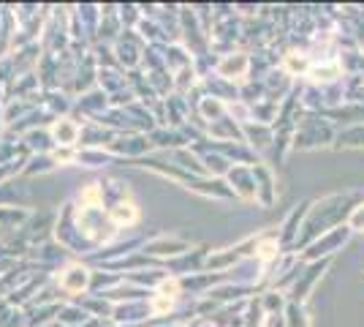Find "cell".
Wrapping results in <instances>:
<instances>
[{
  "instance_id": "obj_15",
  "label": "cell",
  "mask_w": 364,
  "mask_h": 327,
  "mask_svg": "<svg viewBox=\"0 0 364 327\" xmlns=\"http://www.w3.org/2000/svg\"><path fill=\"white\" fill-rule=\"evenodd\" d=\"M215 71H218V77L228 79V82H234V79H240V77H247V71H250V58L242 55V52L226 55L223 61H218Z\"/></svg>"
},
{
  "instance_id": "obj_3",
  "label": "cell",
  "mask_w": 364,
  "mask_h": 327,
  "mask_svg": "<svg viewBox=\"0 0 364 327\" xmlns=\"http://www.w3.org/2000/svg\"><path fill=\"white\" fill-rule=\"evenodd\" d=\"M90 284H92V270L85 265H65L58 276V292L63 295H87L90 292Z\"/></svg>"
},
{
  "instance_id": "obj_14",
  "label": "cell",
  "mask_w": 364,
  "mask_h": 327,
  "mask_svg": "<svg viewBox=\"0 0 364 327\" xmlns=\"http://www.w3.org/2000/svg\"><path fill=\"white\" fill-rule=\"evenodd\" d=\"M49 134L55 140V147H74L82 137V125L76 123L74 118H58L49 128Z\"/></svg>"
},
{
  "instance_id": "obj_21",
  "label": "cell",
  "mask_w": 364,
  "mask_h": 327,
  "mask_svg": "<svg viewBox=\"0 0 364 327\" xmlns=\"http://www.w3.org/2000/svg\"><path fill=\"white\" fill-rule=\"evenodd\" d=\"M76 161L87 164V167H104L109 161H114V156L109 150H101V147H85V150L76 153Z\"/></svg>"
},
{
  "instance_id": "obj_27",
  "label": "cell",
  "mask_w": 364,
  "mask_h": 327,
  "mask_svg": "<svg viewBox=\"0 0 364 327\" xmlns=\"http://www.w3.org/2000/svg\"><path fill=\"white\" fill-rule=\"evenodd\" d=\"M14 265H16V259H11V256L3 251V246H0V276H6Z\"/></svg>"
},
{
  "instance_id": "obj_29",
  "label": "cell",
  "mask_w": 364,
  "mask_h": 327,
  "mask_svg": "<svg viewBox=\"0 0 364 327\" xmlns=\"http://www.w3.org/2000/svg\"><path fill=\"white\" fill-rule=\"evenodd\" d=\"M155 327H188L185 322H164V325H155Z\"/></svg>"
},
{
  "instance_id": "obj_23",
  "label": "cell",
  "mask_w": 364,
  "mask_h": 327,
  "mask_svg": "<svg viewBox=\"0 0 364 327\" xmlns=\"http://www.w3.org/2000/svg\"><path fill=\"white\" fill-rule=\"evenodd\" d=\"M264 322H267V313L261 308V300L253 297V300L247 303V311H245V316H242V327H264Z\"/></svg>"
},
{
  "instance_id": "obj_11",
  "label": "cell",
  "mask_w": 364,
  "mask_h": 327,
  "mask_svg": "<svg viewBox=\"0 0 364 327\" xmlns=\"http://www.w3.org/2000/svg\"><path fill=\"white\" fill-rule=\"evenodd\" d=\"M185 188H191V191H198V194H204V197H218V199H237V194L231 191L226 180H220V177H191Z\"/></svg>"
},
{
  "instance_id": "obj_24",
  "label": "cell",
  "mask_w": 364,
  "mask_h": 327,
  "mask_svg": "<svg viewBox=\"0 0 364 327\" xmlns=\"http://www.w3.org/2000/svg\"><path fill=\"white\" fill-rule=\"evenodd\" d=\"M258 300H261V308H264L267 316H272V313H283L286 311V303H289L280 292H264Z\"/></svg>"
},
{
  "instance_id": "obj_18",
  "label": "cell",
  "mask_w": 364,
  "mask_h": 327,
  "mask_svg": "<svg viewBox=\"0 0 364 327\" xmlns=\"http://www.w3.org/2000/svg\"><path fill=\"white\" fill-rule=\"evenodd\" d=\"M76 109L82 112V115H87V118H98V115H104L109 109V95L104 93V90H92V93H87L85 98H79L76 101Z\"/></svg>"
},
{
  "instance_id": "obj_7",
  "label": "cell",
  "mask_w": 364,
  "mask_h": 327,
  "mask_svg": "<svg viewBox=\"0 0 364 327\" xmlns=\"http://www.w3.org/2000/svg\"><path fill=\"white\" fill-rule=\"evenodd\" d=\"M114 55H117V66L136 68L139 63L144 61V47H141V38H136L131 31L120 33V36H117V44H114Z\"/></svg>"
},
{
  "instance_id": "obj_26",
  "label": "cell",
  "mask_w": 364,
  "mask_h": 327,
  "mask_svg": "<svg viewBox=\"0 0 364 327\" xmlns=\"http://www.w3.org/2000/svg\"><path fill=\"white\" fill-rule=\"evenodd\" d=\"M117 16H120V25H139V22H141L136 6H122Z\"/></svg>"
},
{
  "instance_id": "obj_28",
  "label": "cell",
  "mask_w": 364,
  "mask_h": 327,
  "mask_svg": "<svg viewBox=\"0 0 364 327\" xmlns=\"http://www.w3.org/2000/svg\"><path fill=\"white\" fill-rule=\"evenodd\" d=\"M348 227H364V204L359 207V210H353V213H350Z\"/></svg>"
},
{
  "instance_id": "obj_12",
  "label": "cell",
  "mask_w": 364,
  "mask_h": 327,
  "mask_svg": "<svg viewBox=\"0 0 364 327\" xmlns=\"http://www.w3.org/2000/svg\"><path fill=\"white\" fill-rule=\"evenodd\" d=\"M253 177H256V199L264 207H269L277 197V186H274V175L267 164H253Z\"/></svg>"
},
{
  "instance_id": "obj_19",
  "label": "cell",
  "mask_w": 364,
  "mask_h": 327,
  "mask_svg": "<svg viewBox=\"0 0 364 327\" xmlns=\"http://www.w3.org/2000/svg\"><path fill=\"white\" fill-rule=\"evenodd\" d=\"M150 145L155 147H182V145H188V137L180 134V131H166V128H155L150 131Z\"/></svg>"
},
{
  "instance_id": "obj_1",
  "label": "cell",
  "mask_w": 364,
  "mask_h": 327,
  "mask_svg": "<svg viewBox=\"0 0 364 327\" xmlns=\"http://www.w3.org/2000/svg\"><path fill=\"white\" fill-rule=\"evenodd\" d=\"M348 210V197H329V199H321V202L310 204V210H307V216L302 221V232H299L296 246L307 249L310 243L318 240L321 234H326L329 229H337V221H343Z\"/></svg>"
},
{
  "instance_id": "obj_25",
  "label": "cell",
  "mask_w": 364,
  "mask_h": 327,
  "mask_svg": "<svg viewBox=\"0 0 364 327\" xmlns=\"http://www.w3.org/2000/svg\"><path fill=\"white\" fill-rule=\"evenodd\" d=\"M28 164L31 167H25V175H33V172H49V170H55L58 164H55V158H52V153L49 156H31L28 158Z\"/></svg>"
},
{
  "instance_id": "obj_4",
  "label": "cell",
  "mask_w": 364,
  "mask_h": 327,
  "mask_svg": "<svg viewBox=\"0 0 364 327\" xmlns=\"http://www.w3.org/2000/svg\"><path fill=\"white\" fill-rule=\"evenodd\" d=\"M350 234V227H337V229H332V232L321 234L316 243H310L307 246V251H304L302 262H316V259H329L334 251L340 249L346 240H348Z\"/></svg>"
},
{
  "instance_id": "obj_10",
  "label": "cell",
  "mask_w": 364,
  "mask_h": 327,
  "mask_svg": "<svg viewBox=\"0 0 364 327\" xmlns=\"http://www.w3.org/2000/svg\"><path fill=\"white\" fill-rule=\"evenodd\" d=\"M307 210H310V202H302L296 204L294 210L289 213L286 218V224L280 227V232H277V243H280V251L283 249H291V246H296V240H299V224H302V218L307 216Z\"/></svg>"
},
{
  "instance_id": "obj_16",
  "label": "cell",
  "mask_w": 364,
  "mask_h": 327,
  "mask_svg": "<svg viewBox=\"0 0 364 327\" xmlns=\"http://www.w3.org/2000/svg\"><path fill=\"white\" fill-rule=\"evenodd\" d=\"M242 134H245V142H250L258 150H269L274 142L272 125H261V123H253V120L242 125Z\"/></svg>"
},
{
  "instance_id": "obj_13",
  "label": "cell",
  "mask_w": 364,
  "mask_h": 327,
  "mask_svg": "<svg viewBox=\"0 0 364 327\" xmlns=\"http://www.w3.org/2000/svg\"><path fill=\"white\" fill-rule=\"evenodd\" d=\"M107 216L114 229H128V227H134L139 221V207L134 199H120V202L109 204Z\"/></svg>"
},
{
  "instance_id": "obj_9",
  "label": "cell",
  "mask_w": 364,
  "mask_h": 327,
  "mask_svg": "<svg viewBox=\"0 0 364 327\" xmlns=\"http://www.w3.org/2000/svg\"><path fill=\"white\" fill-rule=\"evenodd\" d=\"M226 183L240 199H256V177H253V167H242L234 164L226 175Z\"/></svg>"
},
{
  "instance_id": "obj_8",
  "label": "cell",
  "mask_w": 364,
  "mask_h": 327,
  "mask_svg": "<svg viewBox=\"0 0 364 327\" xmlns=\"http://www.w3.org/2000/svg\"><path fill=\"white\" fill-rule=\"evenodd\" d=\"M329 137H332L329 128L321 123V120L304 118V120H299V128L294 134V147H316V145H323Z\"/></svg>"
},
{
  "instance_id": "obj_22",
  "label": "cell",
  "mask_w": 364,
  "mask_h": 327,
  "mask_svg": "<svg viewBox=\"0 0 364 327\" xmlns=\"http://www.w3.org/2000/svg\"><path fill=\"white\" fill-rule=\"evenodd\" d=\"M283 316H286V327H310V316L299 303H286Z\"/></svg>"
},
{
  "instance_id": "obj_20",
  "label": "cell",
  "mask_w": 364,
  "mask_h": 327,
  "mask_svg": "<svg viewBox=\"0 0 364 327\" xmlns=\"http://www.w3.org/2000/svg\"><path fill=\"white\" fill-rule=\"evenodd\" d=\"M198 115H204L207 120H220L223 115H226V104L223 101H218V98H213V95H201L198 98Z\"/></svg>"
},
{
  "instance_id": "obj_17",
  "label": "cell",
  "mask_w": 364,
  "mask_h": 327,
  "mask_svg": "<svg viewBox=\"0 0 364 327\" xmlns=\"http://www.w3.org/2000/svg\"><path fill=\"white\" fill-rule=\"evenodd\" d=\"M28 218H31V213L22 210V207H0V234H3V237L16 234L25 227Z\"/></svg>"
},
{
  "instance_id": "obj_5",
  "label": "cell",
  "mask_w": 364,
  "mask_h": 327,
  "mask_svg": "<svg viewBox=\"0 0 364 327\" xmlns=\"http://www.w3.org/2000/svg\"><path fill=\"white\" fill-rule=\"evenodd\" d=\"M326 267H329V259H316V262L304 265L302 273H299V279L294 281V286L289 289V303H299V306H304V300H307V295H310L313 284L323 276Z\"/></svg>"
},
{
  "instance_id": "obj_6",
  "label": "cell",
  "mask_w": 364,
  "mask_h": 327,
  "mask_svg": "<svg viewBox=\"0 0 364 327\" xmlns=\"http://www.w3.org/2000/svg\"><path fill=\"white\" fill-rule=\"evenodd\" d=\"M150 140L144 137V134H120V137H114L112 145H109L107 150L112 156L117 158L122 156L125 161H136V158H144L150 153Z\"/></svg>"
},
{
  "instance_id": "obj_2",
  "label": "cell",
  "mask_w": 364,
  "mask_h": 327,
  "mask_svg": "<svg viewBox=\"0 0 364 327\" xmlns=\"http://www.w3.org/2000/svg\"><path fill=\"white\" fill-rule=\"evenodd\" d=\"M193 249L188 240H182V237H166V234H158V237H152V240H144V246H141V254L147 256V259H177L182 254H188V251Z\"/></svg>"
}]
</instances>
